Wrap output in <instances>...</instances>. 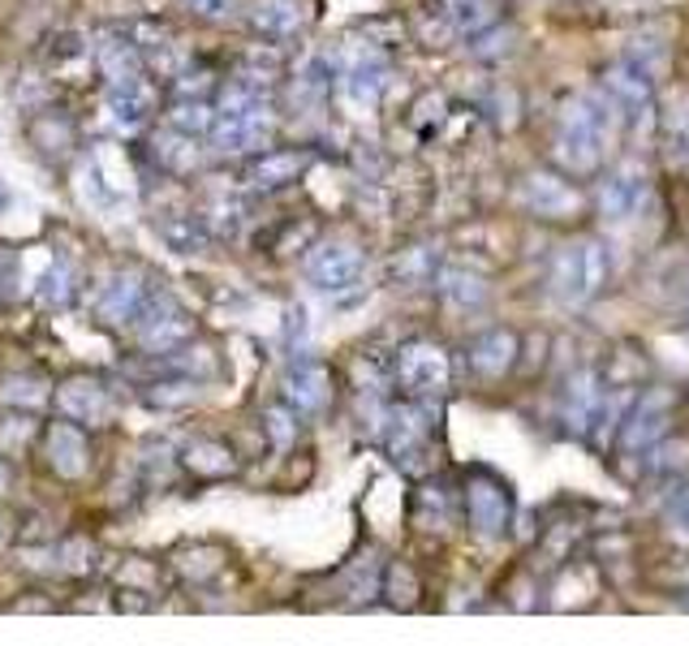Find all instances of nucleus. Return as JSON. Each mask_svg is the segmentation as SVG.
<instances>
[{
    "mask_svg": "<svg viewBox=\"0 0 689 646\" xmlns=\"http://www.w3.org/2000/svg\"><path fill=\"white\" fill-rule=\"evenodd\" d=\"M9 281H13V263H9V254H0V298L9 294Z\"/></svg>",
    "mask_w": 689,
    "mask_h": 646,
    "instance_id": "2f4dec72",
    "label": "nucleus"
},
{
    "mask_svg": "<svg viewBox=\"0 0 689 646\" xmlns=\"http://www.w3.org/2000/svg\"><path fill=\"white\" fill-rule=\"evenodd\" d=\"M177 569H181V577H190V582L212 577V573L221 569V551H212V547H186V551L177 556Z\"/></svg>",
    "mask_w": 689,
    "mask_h": 646,
    "instance_id": "b1692460",
    "label": "nucleus"
},
{
    "mask_svg": "<svg viewBox=\"0 0 689 646\" xmlns=\"http://www.w3.org/2000/svg\"><path fill=\"white\" fill-rule=\"evenodd\" d=\"M160 233H164L173 254H203L212 246V228L199 215H173V220L160 224Z\"/></svg>",
    "mask_w": 689,
    "mask_h": 646,
    "instance_id": "4468645a",
    "label": "nucleus"
},
{
    "mask_svg": "<svg viewBox=\"0 0 689 646\" xmlns=\"http://www.w3.org/2000/svg\"><path fill=\"white\" fill-rule=\"evenodd\" d=\"M57 406H61V414L74 419L78 427H109L116 414L113 393H109L100 380H91V375L65 380V384L57 388Z\"/></svg>",
    "mask_w": 689,
    "mask_h": 646,
    "instance_id": "f03ea898",
    "label": "nucleus"
},
{
    "mask_svg": "<svg viewBox=\"0 0 689 646\" xmlns=\"http://www.w3.org/2000/svg\"><path fill=\"white\" fill-rule=\"evenodd\" d=\"M285 397H289V406L302 410V414L324 410V406H328V371L315 367V362L289 367V375H285Z\"/></svg>",
    "mask_w": 689,
    "mask_h": 646,
    "instance_id": "9d476101",
    "label": "nucleus"
},
{
    "mask_svg": "<svg viewBox=\"0 0 689 646\" xmlns=\"http://www.w3.org/2000/svg\"><path fill=\"white\" fill-rule=\"evenodd\" d=\"M358 276H362V250L358 246L328 241V246H315L306 254V281L315 289H324V294H341Z\"/></svg>",
    "mask_w": 689,
    "mask_h": 646,
    "instance_id": "39448f33",
    "label": "nucleus"
},
{
    "mask_svg": "<svg viewBox=\"0 0 689 646\" xmlns=\"http://www.w3.org/2000/svg\"><path fill=\"white\" fill-rule=\"evenodd\" d=\"M155 160H160L168 173H190L195 160H199V151H195L190 134L173 129V134H160V138H155Z\"/></svg>",
    "mask_w": 689,
    "mask_h": 646,
    "instance_id": "f3484780",
    "label": "nucleus"
},
{
    "mask_svg": "<svg viewBox=\"0 0 689 646\" xmlns=\"http://www.w3.org/2000/svg\"><path fill=\"white\" fill-rule=\"evenodd\" d=\"M104 112H109V121H113L121 134L147 129V121H151V112H155V87L147 83V74H134V78L109 83Z\"/></svg>",
    "mask_w": 689,
    "mask_h": 646,
    "instance_id": "20e7f679",
    "label": "nucleus"
},
{
    "mask_svg": "<svg viewBox=\"0 0 689 646\" xmlns=\"http://www.w3.org/2000/svg\"><path fill=\"white\" fill-rule=\"evenodd\" d=\"M267 431H272V444H276V448H289V444H293V414H289V410H280V406H276V410H267Z\"/></svg>",
    "mask_w": 689,
    "mask_h": 646,
    "instance_id": "cd10ccee",
    "label": "nucleus"
},
{
    "mask_svg": "<svg viewBox=\"0 0 689 646\" xmlns=\"http://www.w3.org/2000/svg\"><path fill=\"white\" fill-rule=\"evenodd\" d=\"M142 294H147V276L138 272V268H121L113 281L104 285V294H100V302H96V315L100 323H129L138 315V307H142Z\"/></svg>",
    "mask_w": 689,
    "mask_h": 646,
    "instance_id": "0eeeda50",
    "label": "nucleus"
},
{
    "mask_svg": "<svg viewBox=\"0 0 689 646\" xmlns=\"http://www.w3.org/2000/svg\"><path fill=\"white\" fill-rule=\"evenodd\" d=\"M177 461H181L190 474H199V479H225V474L237 470L233 452L225 444H216V439H186L181 452H177Z\"/></svg>",
    "mask_w": 689,
    "mask_h": 646,
    "instance_id": "f8f14e48",
    "label": "nucleus"
},
{
    "mask_svg": "<svg viewBox=\"0 0 689 646\" xmlns=\"http://www.w3.org/2000/svg\"><path fill=\"white\" fill-rule=\"evenodd\" d=\"M302 169H306V156H302V151H263V156L246 169V182H250L254 190H276V186L298 182Z\"/></svg>",
    "mask_w": 689,
    "mask_h": 646,
    "instance_id": "9b49d317",
    "label": "nucleus"
},
{
    "mask_svg": "<svg viewBox=\"0 0 689 646\" xmlns=\"http://www.w3.org/2000/svg\"><path fill=\"white\" fill-rule=\"evenodd\" d=\"M30 435H35V423H30V419H4V423H0V448H4V452H22V448L30 444Z\"/></svg>",
    "mask_w": 689,
    "mask_h": 646,
    "instance_id": "bb28decb",
    "label": "nucleus"
},
{
    "mask_svg": "<svg viewBox=\"0 0 689 646\" xmlns=\"http://www.w3.org/2000/svg\"><path fill=\"white\" fill-rule=\"evenodd\" d=\"M677 518H686V522H689V492L681 496V500H677Z\"/></svg>",
    "mask_w": 689,
    "mask_h": 646,
    "instance_id": "473e14b6",
    "label": "nucleus"
},
{
    "mask_svg": "<svg viewBox=\"0 0 689 646\" xmlns=\"http://www.w3.org/2000/svg\"><path fill=\"white\" fill-rule=\"evenodd\" d=\"M212 87V74L208 70H181L177 74V96H203Z\"/></svg>",
    "mask_w": 689,
    "mask_h": 646,
    "instance_id": "c85d7f7f",
    "label": "nucleus"
},
{
    "mask_svg": "<svg viewBox=\"0 0 689 646\" xmlns=\"http://www.w3.org/2000/svg\"><path fill=\"white\" fill-rule=\"evenodd\" d=\"M469 513H474V522H478L483 531H496V526L504 522V496L491 492V487H478V492L469 496Z\"/></svg>",
    "mask_w": 689,
    "mask_h": 646,
    "instance_id": "5701e85b",
    "label": "nucleus"
},
{
    "mask_svg": "<svg viewBox=\"0 0 689 646\" xmlns=\"http://www.w3.org/2000/svg\"><path fill=\"white\" fill-rule=\"evenodd\" d=\"M638 199H642V182L638 177H629V173H621L612 186H607V195H603V208L612 215H629L638 208Z\"/></svg>",
    "mask_w": 689,
    "mask_h": 646,
    "instance_id": "4be33fe9",
    "label": "nucleus"
},
{
    "mask_svg": "<svg viewBox=\"0 0 689 646\" xmlns=\"http://www.w3.org/2000/svg\"><path fill=\"white\" fill-rule=\"evenodd\" d=\"M379 87H384V78H379L375 65H358V70L344 74V96H349L353 104H375Z\"/></svg>",
    "mask_w": 689,
    "mask_h": 646,
    "instance_id": "aec40b11",
    "label": "nucleus"
},
{
    "mask_svg": "<svg viewBox=\"0 0 689 646\" xmlns=\"http://www.w3.org/2000/svg\"><path fill=\"white\" fill-rule=\"evenodd\" d=\"M0 401H4V406H17V410H39V406L48 401V380H43V375H26V371L4 375V380H0Z\"/></svg>",
    "mask_w": 689,
    "mask_h": 646,
    "instance_id": "dca6fc26",
    "label": "nucleus"
},
{
    "mask_svg": "<svg viewBox=\"0 0 689 646\" xmlns=\"http://www.w3.org/2000/svg\"><path fill=\"white\" fill-rule=\"evenodd\" d=\"M0 538H4V518H0Z\"/></svg>",
    "mask_w": 689,
    "mask_h": 646,
    "instance_id": "f704fd0d",
    "label": "nucleus"
},
{
    "mask_svg": "<svg viewBox=\"0 0 689 646\" xmlns=\"http://www.w3.org/2000/svg\"><path fill=\"white\" fill-rule=\"evenodd\" d=\"M190 13H199V17H212V22H221V17H229L233 4L237 0H181Z\"/></svg>",
    "mask_w": 689,
    "mask_h": 646,
    "instance_id": "c756f323",
    "label": "nucleus"
},
{
    "mask_svg": "<svg viewBox=\"0 0 689 646\" xmlns=\"http://www.w3.org/2000/svg\"><path fill=\"white\" fill-rule=\"evenodd\" d=\"M57 560H61L65 573H91V569H96V543L87 535L65 538L61 551H57Z\"/></svg>",
    "mask_w": 689,
    "mask_h": 646,
    "instance_id": "6ab92c4d",
    "label": "nucleus"
},
{
    "mask_svg": "<svg viewBox=\"0 0 689 646\" xmlns=\"http://www.w3.org/2000/svg\"><path fill=\"white\" fill-rule=\"evenodd\" d=\"M250 26L267 39H285L302 26V4L298 0H250Z\"/></svg>",
    "mask_w": 689,
    "mask_h": 646,
    "instance_id": "ddd939ff",
    "label": "nucleus"
},
{
    "mask_svg": "<svg viewBox=\"0 0 689 646\" xmlns=\"http://www.w3.org/2000/svg\"><path fill=\"white\" fill-rule=\"evenodd\" d=\"M35 142H43V147L57 156V151L74 147V125H70L65 116H52V112H43V121H35ZM43 147H39V151H43Z\"/></svg>",
    "mask_w": 689,
    "mask_h": 646,
    "instance_id": "412c9836",
    "label": "nucleus"
},
{
    "mask_svg": "<svg viewBox=\"0 0 689 646\" xmlns=\"http://www.w3.org/2000/svg\"><path fill=\"white\" fill-rule=\"evenodd\" d=\"M43 457H48L52 474L83 479L87 465H91V444H87V435H83V427L74 419L70 423H52V427L43 431Z\"/></svg>",
    "mask_w": 689,
    "mask_h": 646,
    "instance_id": "423d86ee",
    "label": "nucleus"
},
{
    "mask_svg": "<svg viewBox=\"0 0 689 646\" xmlns=\"http://www.w3.org/2000/svg\"><path fill=\"white\" fill-rule=\"evenodd\" d=\"M4 492H9V465L0 461V496H4Z\"/></svg>",
    "mask_w": 689,
    "mask_h": 646,
    "instance_id": "72a5a7b5",
    "label": "nucleus"
},
{
    "mask_svg": "<svg viewBox=\"0 0 689 646\" xmlns=\"http://www.w3.org/2000/svg\"><path fill=\"white\" fill-rule=\"evenodd\" d=\"M48 608H52L48 599H17L9 612H48Z\"/></svg>",
    "mask_w": 689,
    "mask_h": 646,
    "instance_id": "7c9ffc66",
    "label": "nucleus"
},
{
    "mask_svg": "<svg viewBox=\"0 0 689 646\" xmlns=\"http://www.w3.org/2000/svg\"><path fill=\"white\" fill-rule=\"evenodd\" d=\"M199 384L190 380V375H181V380H168V384H151V388H142V397L151 401V406H160V410H177V406H195L199 401Z\"/></svg>",
    "mask_w": 689,
    "mask_h": 646,
    "instance_id": "a211bd4d",
    "label": "nucleus"
},
{
    "mask_svg": "<svg viewBox=\"0 0 689 646\" xmlns=\"http://www.w3.org/2000/svg\"><path fill=\"white\" fill-rule=\"evenodd\" d=\"M397 371H401V384H405L410 393H418V397L440 393L444 380H449V362H444V353L431 349V345H405Z\"/></svg>",
    "mask_w": 689,
    "mask_h": 646,
    "instance_id": "6e6552de",
    "label": "nucleus"
},
{
    "mask_svg": "<svg viewBox=\"0 0 689 646\" xmlns=\"http://www.w3.org/2000/svg\"><path fill=\"white\" fill-rule=\"evenodd\" d=\"M87 57H91L87 35H78V30H61V35L52 39V61H87Z\"/></svg>",
    "mask_w": 689,
    "mask_h": 646,
    "instance_id": "a878e982",
    "label": "nucleus"
},
{
    "mask_svg": "<svg viewBox=\"0 0 689 646\" xmlns=\"http://www.w3.org/2000/svg\"><path fill=\"white\" fill-rule=\"evenodd\" d=\"M134 320H138V345L147 353H173V349H181V340L195 336L190 311H181V302L168 289H155V285H147L142 307H138Z\"/></svg>",
    "mask_w": 689,
    "mask_h": 646,
    "instance_id": "f257e3e1",
    "label": "nucleus"
},
{
    "mask_svg": "<svg viewBox=\"0 0 689 646\" xmlns=\"http://www.w3.org/2000/svg\"><path fill=\"white\" fill-rule=\"evenodd\" d=\"M39 298H43L48 307H65V302H70V268H65V263H57V268H48V272L39 276Z\"/></svg>",
    "mask_w": 689,
    "mask_h": 646,
    "instance_id": "393cba45",
    "label": "nucleus"
},
{
    "mask_svg": "<svg viewBox=\"0 0 689 646\" xmlns=\"http://www.w3.org/2000/svg\"><path fill=\"white\" fill-rule=\"evenodd\" d=\"M552 281H556V289H561V298H574V302L590 298V294L607 281V250H603L599 241H586V246L565 250Z\"/></svg>",
    "mask_w": 689,
    "mask_h": 646,
    "instance_id": "7ed1b4c3",
    "label": "nucleus"
},
{
    "mask_svg": "<svg viewBox=\"0 0 689 646\" xmlns=\"http://www.w3.org/2000/svg\"><path fill=\"white\" fill-rule=\"evenodd\" d=\"M96 61H100V70H104V78H109V83L134 78V74H147L138 39H129V35H121V30H104V35H100V44H96Z\"/></svg>",
    "mask_w": 689,
    "mask_h": 646,
    "instance_id": "1a4fd4ad",
    "label": "nucleus"
},
{
    "mask_svg": "<svg viewBox=\"0 0 689 646\" xmlns=\"http://www.w3.org/2000/svg\"><path fill=\"white\" fill-rule=\"evenodd\" d=\"M168 125L181 134H212L216 125V104H208L203 96H177V104L168 108Z\"/></svg>",
    "mask_w": 689,
    "mask_h": 646,
    "instance_id": "2eb2a0df",
    "label": "nucleus"
}]
</instances>
